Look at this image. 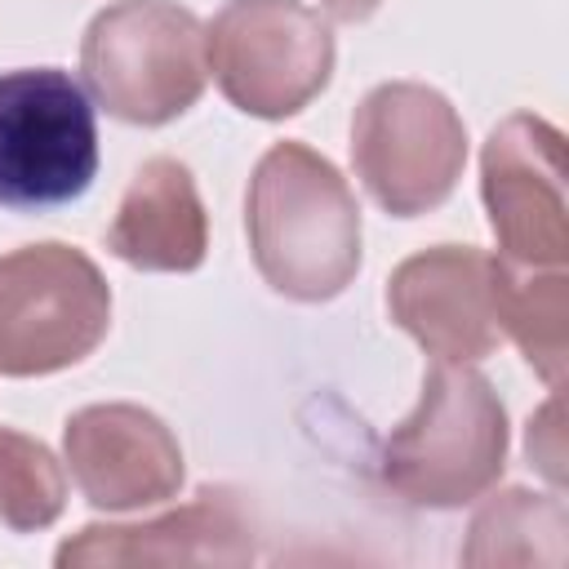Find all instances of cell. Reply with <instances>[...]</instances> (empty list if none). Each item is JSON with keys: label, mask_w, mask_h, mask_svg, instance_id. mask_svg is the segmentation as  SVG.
<instances>
[{"label": "cell", "mask_w": 569, "mask_h": 569, "mask_svg": "<svg viewBox=\"0 0 569 569\" xmlns=\"http://www.w3.org/2000/svg\"><path fill=\"white\" fill-rule=\"evenodd\" d=\"M249 249L262 280L298 302H325L360 271V209L347 178L302 142H276L249 182Z\"/></svg>", "instance_id": "obj_1"}, {"label": "cell", "mask_w": 569, "mask_h": 569, "mask_svg": "<svg viewBox=\"0 0 569 569\" xmlns=\"http://www.w3.org/2000/svg\"><path fill=\"white\" fill-rule=\"evenodd\" d=\"M507 467V409L489 378L467 365L431 360L418 409L382 440L378 471L413 507L476 502Z\"/></svg>", "instance_id": "obj_2"}, {"label": "cell", "mask_w": 569, "mask_h": 569, "mask_svg": "<svg viewBox=\"0 0 569 569\" xmlns=\"http://www.w3.org/2000/svg\"><path fill=\"white\" fill-rule=\"evenodd\" d=\"M80 71L116 120L164 124L204 93V27L173 0H116L89 22Z\"/></svg>", "instance_id": "obj_3"}, {"label": "cell", "mask_w": 569, "mask_h": 569, "mask_svg": "<svg viewBox=\"0 0 569 569\" xmlns=\"http://www.w3.org/2000/svg\"><path fill=\"white\" fill-rule=\"evenodd\" d=\"M111 325V289L71 244L0 253V373L40 378L80 365Z\"/></svg>", "instance_id": "obj_4"}, {"label": "cell", "mask_w": 569, "mask_h": 569, "mask_svg": "<svg viewBox=\"0 0 569 569\" xmlns=\"http://www.w3.org/2000/svg\"><path fill=\"white\" fill-rule=\"evenodd\" d=\"M204 58L240 111L284 120L329 84L333 31L302 0H227L204 27Z\"/></svg>", "instance_id": "obj_5"}, {"label": "cell", "mask_w": 569, "mask_h": 569, "mask_svg": "<svg viewBox=\"0 0 569 569\" xmlns=\"http://www.w3.org/2000/svg\"><path fill=\"white\" fill-rule=\"evenodd\" d=\"M98 173V120L89 93L58 67L0 76V204L53 209Z\"/></svg>", "instance_id": "obj_6"}, {"label": "cell", "mask_w": 569, "mask_h": 569, "mask_svg": "<svg viewBox=\"0 0 569 569\" xmlns=\"http://www.w3.org/2000/svg\"><path fill=\"white\" fill-rule=\"evenodd\" d=\"M351 160L369 196L396 213L413 218L449 200L467 160V129L445 93L391 80L365 93L351 120Z\"/></svg>", "instance_id": "obj_7"}, {"label": "cell", "mask_w": 569, "mask_h": 569, "mask_svg": "<svg viewBox=\"0 0 569 569\" xmlns=\"http://www.w3.org/2000/svg\"><path fill=\"white\" fill-rule=\"evenodd\" d=\"M480 191L502 249L516 267H565L569 204H565V138L556 124L516 111L480 156Z\"/></svg>", "instance_id": "obj_8"}, {"label": "cell", "mask_w": 569, "mask_h": 569, "mask_svg": "<svg viewBox=\"0 0 569 569\" xmlns=\"http://www.w3.org/2000/svg\"><path fill=\"white\" fill-rule=\"evenodd\" d=\"M387 307L431 360L471 365L502 342L493 258L471 244H440L405 258L387 280Z\"/></svg>", "instance_id": "obj_9"}, {"label": "cell", "mask_w": 569, "mask_h": 569, "mask_svg": "<svg viewBox=\"0 0 569 569\" xmlns=\"http://www.w3.org/2000/svg\"><path fill=\"white\" fill-rule=\"evenodd\" d=\"M62 449L71 480L102 511H138L173 498L182 485L173 431L138 405H89L71 413Z\"/></svg>", "instance_id": "obj_10"}, {"label": "cell", "mask_w": 569, "mask_h": 569, "mask_svg": "<svg viewBox=\"0 0 569 569\" xmlns=\"http://www.w3.org/2000/svg\"><path fill=\"white\" fill-rule=\"evenodd\" d=\"M62 569L84 565H249L253 529L231 493L204 489L196 502L147 525H89L53 556Z\"/></svg>", "instance_id": "obj_11"}, {"label": "cell", "mask_w": 569, "mask_h": 569, "mask_svg": "<svg viewBox=\"0 0 569 569\" xmlns=\"http://www.w3.org/2000/svg\"><path fill=\"white\" fill-rule=\"evenodd\" d=\"M107 249L142 271H196L209 249V218L200 191L173 156L147 160L107 231Z\"/></svg>", "instance_id": "obj_12"}, {"label": "cell", "mask_w": 569, "mask_h": 569, "mask_svg": "<svg viewBox=\"0 0 569 569\" xmlns=\"http://www.w3.org/2000/svg\"><path fill=\"white\" fill-rule=\"evenodd\" d=\"M493 307L498 329L525 351L547 387L565 382L569 351V280L565 267H516L493 258Z\"/></svg>", "instance_id": "obj_13"}, {"label": "cell", "mask_w": 569, "mask_h": 569, "mask_svg": "<svg viewBox=\"0 0 569 569\" xmlns=\"http://www.w3.org/2000/svg\"><path fill=\"white\" fill-rule=\"evenodd\" d=\"M569 556V511L551 493H529V489H502L493 493L462 547V565H547L560 569Z\"/></svg>", "instance_id": "obj_14"}, {"label": "cell", "mask_w": 569, "mask_h": 569, "mask_svg": "<svg viewBox=\"0 0 569 569\" xmlns=\"http://www.w3.org/2000/svg\"><path fill=\"white\" fill-rule=\"evenodd\" d=\"M62 502H67V476L58 458L40 440L0 427V525L18 533L44 529L62 516Z\"/></svg>", "instance_id": "obj_15"}, {"label": "cell", "mask_w": 569, "mask_h": 569, "mask_svg": "<svg viewBox=\"0 0 569 569\" xmlns=\"http://www.w3.org/2000/svg\"><path fill=\"white\" fill-rule=\"evenodd\" d=\"M529 462H538V471L560 485L565 480V431H560V396H551L542 405V413L529 422Z\"/></svg>", "instance_id": "obj_16"}, {"label": "cell", "mask_w": 569, "mask_h": 569, "mask_svg": "<svg viewBox=\"0 0 569 569\" xmlns=\"http://www.w3.org/2000/svg\"><path fill=\"white\" fill-rule=\"evenodd\" d=\"M325 9L333 18H342V22H360V18H369L378 9V0H325Z\"/></svg>", "instance_id": "obj_17"}]
</instances>
